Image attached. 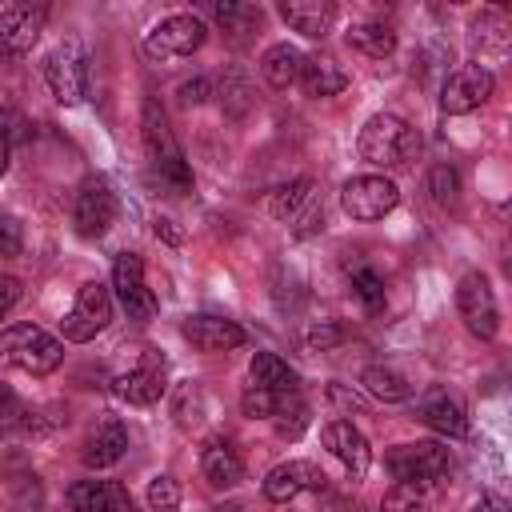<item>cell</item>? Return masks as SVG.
Listing matches in <instances>:
<instances>
[{
	"mask_svg": "<svg viewBox=\"0 0 512 512\" xmlns=\"http://www.w3.org/2000/svg\"><path fill=\"white\" fill-rule=\"evenodd\" d=\"M200 472L212 488H236L244 480V460L228 440H208L200 452Z\"/></svg>",
	"mask_w": 512,
	"mask_h": 512,
	"instance_id": "cell-22",
	"label": "cell"
},
{
	"mask_svg": "<svg viewBox=\"0 0 512 512\" xmlns=\"http://www.w3.org/2000/svg\"><path fill=\"white\" fill-rule=\"evenodd\" d=\"M212 16L228 28V32H244L252 24H260V8L252 4H236V0H224V4H212Z\"/></svg>",
	"mask_w": 512,
	"mask_h": 512,
	"instance_id": "cell-33",
	"label": "cell"
},
{
	"mask_svg": "<svg viewBox=\"0 0 512 512\" xmlns=\"http://www.w3.org/2000/svg\"><path fill=\"white\" fill-rule=\"evenodd\" d=\"M4 168H8V140L0 136V172H4Z\"/></svg>",
	"mask_w": 512,
	"mask_h": 512,
	"instance_id": "cell-47",
	"label": "cell"
},
{
	"mask_svg": "<svg viewBox=\"0 0 512 512\" xmlns=\"http://www.w3.org/2000/svg\"><path fill=\"white\" fill-rule=\"evenodd\" d=\"M348 44L360 48L364 56H372V60H384L396 48V32L388 24H380V20H364V24H352L348 28Z\"/></svg>",
	"mask_w": 512,
	"mask_h": 512,
	"instance_id": "cell-26",
	"label": "cell"
},
{
	"mask_svg": "<svg viewBox=\"0 0 512 512\" xmlns=\"http://www.w3.org/2000/svg\"><path fill=\"white\" fill-rule=\"evenodd\" d=\"M156 236H164L168 244H180V240H184V236L172 228V220H156Z\"/></svg>",
	"mask_w": 512,
	"mask_h": 512,
	"instance_id": "cell-46",
	"label": "cell"
},
{
	"mask_svg": "<svg viewBox=\"0 0 512 512\" xmlns=\"http://www.w3.org/2000/svg\"><path fill=\"white\" fill-rule=\"evenodd\" d=\"M472 44H480V48H488V52H504L508 48V32H512V24H508V16L500 12V8H484L480 16H472Z\"/></svg>",
	"mask_w": 512,
	"mask_h": 512,
	"instance_id": "cell-28",
	"label": "cell"
},
{
	"mask_svg": "<svg viewBox=\"0 0 512 512\" xmlns=\"http://www.w3.org/2000/svg\"><path fill=\"white\" fill-rule=\"evenodd\" d=\"M44 80H48V88L60 104H80L88 96V56H84V48L76 40H68L56 52H48Z\"/></svg>",
	"mask_w": 512,
	"mask_h": 512,
	"instance_id": "cell-6",
	"label": "cell"
},
{
	"mask_svg": "<svg viewBox=\"0 0 512 512\" xmlns=\"http://www.w3.org/2000/svg\"><path fill=\"white\" fill-rule=\"evenodd\" d=\"M44 20H48V8H40V4H8L0 12V52H4V60L24 56L36 44Z\"/></svg>",
	"mask_w": 512,
	"mask_h": 512,
	"instance_id": "cell-13",
	"label": "cell"
},
{
	"mask_svg": "<svg viewBox=\"0 0 512 512\" xmlns=\"http://www.w3.org/2000/svg\"><path fill=\"white\" fill-rule=\"evenodd\" d=\"M0 68H4V52H0Z\"/></svg>",
	"mask_w": 512,
	"mask_h": 512,
	"instance_id": "cell-49",
	"label": "cell"
},
{
	"mask_svg": "<svg viewBox=\"0 0 512 512\" xmlns=\"http://www.w3.org/2000/svg\"><path fill=\"white\" fill-rule=\"evenodd\" d=\"M424 508V484H392L380 500V512H420Z\"/></svg>",
	"mask_w": 512,
	"mask_h": 512,
	"instance_id": "cell-34",
	"label": "cell"
},
{
	"mask_svg": "<svg viewBox=\"0 0 512 512\" xmlns=\"http://www.w3.org/2000/svg\"><path fill=\"white\" fill-rule=\"evenodd\" d=\"M416 412H420V420H424L428 428H436L440 436H464V432H468V412H464V404H460L452 392H444V388L424 392V396L416 400Z\"/></svg>",
	"mask_w": 512,
	"mask_h": 512,
	"instance_id": "cell-18",
	"label": "cell"
},
{
	"mask_svg": "<svg viewBox=\"0 0 512 512\" xmlns=\"http://www.w3.org/2000/svg\"><path fill=\"white\" fill-rule=\"evenodd\" d=\"M20 248V224L12 216H0V256H12Z\"/></svg>",
	"mask_w": 512,
	"mask_h": 512,
	"instance_id": "cell-44",
	"label": "cell"
},
{
	"mask_svg": "<svg viewBox=\"0 0 512 512\" xmlns=\"http://www.w3.org/2000/svg\"><path fill=\"white\" fill-rule=\"evenodd\" d=\"M180 332L200 352H232L244 344V328L236 320H224V316H188Z\"/></svg>",
	"mask_w": 512,
	"mask_h": 512,
	"instance_id": "cell-16",
	"label": "cell"
},
{
	"mask_svg": "<svg viewBox=\"0 0 512 512\" xmlns=\"http://www.w3.org/2000/svg\"><path fill=\"white\" fill-rule=\"evenodd\" d=\"M348 276H352V292L360 296V304L364 308H384V280H380V272L376 268H368V264H356V268H348Z\"/></svg>",
	"mask_w": 512,
	"mask_h": 512,
	"instance_id": "cell-32",
	"label": "cell"
},
{
	"mask_svg": "<svg viewBox=\"0 0 512 512\" xmlns=\"http://www.w3.org/2000/svg\"><path fill=\"white\" fill-rule=\"evenodd\" d=\"M300 88H304V96H336V92H344L348 88V72L332 60V56H304V64H300Z\"/></svg>",
	"mask_w": 512,
	"mask_h": 512,
	"instance_id": "cell-23",
	"label": "cell"
},
{
	"mask_svg": "<svg viewBox=\"0 0 512 512\" xmlns=\"http://www.w3.org/2000/svg\"><path fill=\"white\" fill-rule=\"evenodd\" d=\"M292 224H296V228H292L296 236H308V232H316V228L324 224V204L316 200V192H312V200L292 216Z\"/></svg>",
	"mask_w": 512,
	"mask_h": 512,
	"instance_id": "cell-40",
	"label": "cell"
},
{
	"mask_svg": "<svg viewBox=\"0 0 512 512\" xmlns=\"http://www.w3.org/2000/svg\"><path fill=\"white\" fill-rule=\"evenodd\" d=\"M496 80L484 64H460L456 72L444 76V88H440V108L448 116H464L472 108H480L488 96H492Z\"/></svg>",
	"mask_w": 512,
	"mask_h": 512,
	"instance_id": "cell-10",
	"label": "cell"
},
{
	"mask_svg": "<svg viewBox=\"0 0 512 512\" xmlns=\"http://www.w3.org/2000/svg\"><path fill=\"white\" fill-rule=\"evenodd\" d=\"M140 128H144V148H148V160H152L156 180H160L172 196L192 192V168H188V160H184V152H180V144H176V136H172V128H168L164 108H160L152 96L144 100V120H140Z\"/></svg>",
	"mask_w": 512,
	"mask_h": 512,
	"instance_id": "cell-1",
	"label": "cell"
},
{
	"mask_svg": "<svg viewBox=\"0 0 512 512\" xmlns=\"http://www.w3.org/2000/svg\"><path fill=\"white\" fill-rule=\"evenodd\" d=\"M60 360H64V344L48 336L40 324H8L0 332V368L48 376L60 368Z\"/></svg>",
	"mask_w": 512,
	"mask_h": 512,
	"instance_id": "cell-3",
	"label": "cell"
},
{
	"mask_svg": "<svg viewBox=\"0 0 512 512\" xmlns=\"http://www.w3.org/2000/svg\"><path fill=\"white\" fill-rule=\"evenodd\" d=\"M384 468L392 472L396 484H432L452 468V456L436 440H416V444H396L384 452Z\"/></svg>",
	"mask_w": 512,
	"mask_h": 512,
	"instance_id": "cell-4",
	"label": "cell"
},
{
	"mask_svg": "<svg viewBox=\"0 0 512 512\" xmlns=\"http://www.w3.org/2000/svg\"><path fill=\"white\" fill-rule=\"evenodd\" d=\"M220 96H224V108L232 112V116H244L248 112V104H252V88H248V80H244V72H228L224 80H220Z\"/></svg>",
	"mask_w": 512,
	"mask_h": 512,
	"instance_id": "cell-35",
	"label": "cell"
},
{
	"mask_svg": "<svg viewBox=\"0 0 512 512\" xmlns=\"http://www.w3.org/2000/svg\"><path fill=\"white\" fill-rule=\"evenodd\" d=\"M472 512H512V508H508V500H504V496L488 492V496H480V500L472 504Z\"/></svg>",
	"mask_w": 512,
	"mask_h": 512,
	"instance_id": "cell-45",
	"label": "cell"
},
{
	"mask_svg": "<svg viewBox=\"0 0 512 512\" xmlns=\"http://www.w3.org/2000/svg\"><path fill=\"white\" fill-rule=\"evenodd\" d=\"M340 340H344V332H340L332 320H320V324H312V328H308V344H312V348H320V352H324V348H332V344H340Z\"/></svg>",
	"mask_w": 512,
	"mask_h": 512,
	"instance_id": "cell-42",
	"label": "cell"
},
{
	"mask_svg": "<svg viewBox=\"0 0 512 512\" xmlns=\"http://www.w3.org/2000/svg\"><path fill=\"white\" fill-rule=\"evenodd\" d=\"M132 500L116 480H80L68 488V512H124Z\"/></svg>",
	"mask_w": 512,
	"mask_h": 512,
	"instance_id": "cell-20",
	"label": "cell"
},
{
	"mask_svg": "<svg viewBox=\"0 0 512 512\" xmlns=\"http://www.w3.org/2000/svg\"><path fill=\"white\" fill-rule=\"evenodd\" d=\"M280 16L292 32L308 36V40H324L336 24V8L328 0H284L280 4Z\"/></svg>",
	"mask_w": 512,
	"mask_h": 512,
	"instance_id": "cell-19",
	"label": "cell"
},
{
	"mask_svg": "<svg viewBox=\"0 0 512 512\" xmlns=\"http://www.w3.org/2000/svg\"><path fill=\"white\" fill-rule=\"evenodd\" d=\"M124 448H128V428L108 416V420H100V424L88 432L80 460H84L88 468H112V464L124 456Z\"/></svg>",
	"mask_w": 512,
	"mask_h": 512,
	"instance_id": "cell-21",
	"label": "cell"
},
{
	"mask_svg": "<svg viewBox=\"0 0 512 512\" xmlns=\"http://www.w3.org/2000/svg\"><path fill=\"white\" fill-rule=\"evenodd\" d=\"M320 440H324V448L348 468L352 480H360V476L368 472V464H372V448H368V440H364L348 420H328V424L320 428Z\"/></svg>",
	"mask_w": 512,
	"mask_h": 512,
	"instance_id": "cell-15",
	"label": "cell"
},
{
	"mask_svg": "<svg viewBox=\"0 0 512 512\" xmlns=\"http://www.w3.org/2000/svg\"><path fill=\"white\" fill-rule=\"evenodd\" d=\"M148 504L152 512H180V484L172 476H156L148 484Z\"/></svg>",
	"mask_w": 512,
	"mask_h": 512,
	"instance_id": "cell-37",
	"label": "cell"
},
{
	"mask_svg": "<svg viewBox=\"0 0 512 512\" xmlns=\"http://www.w3.org/2000/svg\"><path fill=\"white\" fill-rule=\"evenodd\" d=\"M300 64H304L300 48H292V44H272V48L260 56V76H264L272 88H288V84H296Z\"/></svg>",
	"mask_w": 512,
	"mask_h": 512,
	"instance_id": "cell-25",
	"label": "cell"
},
{
	"mask_svg": "<svg viewBox=\"0 0 512 512\" xmlns=\"http://www.w3.org/2000/svg\"><path fill=\"white\" fill-rule=\"evenodd\" d=\"M324 484V472L316 468V464H308V460H284V464H276L268 476H264V496L272 500V504H288V500H296L304 488H320Z\"/></svg>",
	"mask_w": 512,
	"mask_h": 512,
	"instance_id": "cell-17",
	"label": "cell"
},
{
	"mask_svg": "<svg viewBox=\"0 0 512 512\" xmlns=\"http://www.w3.org/2000/svg\"><path fill=\"white\" fill-rule=\"evenodd\" d=\"M360 384L368 388V396H376V400H384V404H400V400H408V396H412V384H408L396 368H380V364L364 368Z\"/></svg>",
	"mask_w": 512,
	"mask_h": 512,
	"instance_id": "cell-27",
	"label": "cell"
},
{
	"mask_svg": "<svg viewBox=\"0 0 512 512\" xmlns=\"http://www.w3.org/2000/svg\"><path fill=\"white\" fill-rule=\"evenodd\" d=\"M308 428V404L300 400V392H288L276 400V432L284 440H296Z\"/></svg>",
	"mask_w": 512,
	"mask_h": 512,
	"instance_id": "cell-31",
	"label": "cell"
},
{
	"mask_svg": "<svg viewBox=\"0 0 512 512\" xmlns=\"http://www.w3.org/2000/svg\"><path fill=\"white\" fill-rule=\"evenodd\" d=\"M164 388H168L164 384V356H156V352H144L136 368H128V372L116 376V396L128 400V404H136V408L156 404L164 396Z\"/></svg>",
	"mask_w": 512,
	"mask_h": 512,
	"instance_id": "cell-14",
	"label": "cell"
},
{
	"mask_svg": "<svg viewBox=\"0 0 512 512\" xmlns=\"http://www.w3.org/2000/svg\"><path fill=\"white\" fill-rule=\"evenodd\" d=\"M124 512H136V508H132V504H128V508H124Z\"/></svg>",
	"mask_w": 512,
	"mask_h": 512,
	"instance_id": "cell-48",
	"label": "cell"
},
{
	"mask_svg": "<svg viewBox=\"0 0 512 512\" xmlns=\"http://www.w3.org/2000/svg\"><path fill=\"white\" fill-rule=\"evenodd\" d=\"M172 420H176L184 432L200 428V420H204V392H200V384L184 380V384L172 392Z\"/></svg>",
	"mask_w": 512,
	"mask_h": 512,
	"instance_id": "cell-30",
	"label": "cell"
},
{
	"mask_svg": "<svg viewBox=\"0 0 512 512\" xmlns=\"http://www.w3.org/2000/svg\"><path fill=\"white\" fill-rule=\"evenodd\" d=\"M112 292L116 304L128 312V320H152L156 316V296L144 284V260L136 252H120L112 264Z\"/></svg>",
	"mask_w": 512,
	"mask_h": 512,
	"instance_id": "cell-9",
	"label": "cell"
},
{
	"mask_svg": "<svg viewBox=\"0 0 512 512\" xmlns=\"http://www.w3.org/2000/svg\"><path fill=\"white\" fill-rule=\"evenodd\" d=\"M20 296H24L20 280H16V276H0V320L20 304Z\"/></svg>",
	"mask_w": 512,
	"mask_h": 512,
	"instance_id": "cell-43",
	"label": "cell"
},
{
	"mask_svg": "<svg viewBox=\"0 0 512 512\" xmlns=\"http://www.w3.org/2000/svg\"><path fill=\"white\" fill-rule=\"evenodd\" d=\"M248 376L256 388H268L276 396H288V392H300V376L288 360H280L276 352H256L252 364H248Z\"/></svg>",
	"mask_w": 512,
	"mask_h": 512,
	"instance_id": "cell-24",
	"label": "cell"
},
{
	"mask_svg": "<svg viewBox=\"0 0 512 512\" xmlns=\"http://www.w3.org/2000/svg\"><path fill=\"white\" fill-rule=\"evenodd\" d=\"M116 220V196L104 180H88L80 192H76V204H72V224L84 240H96L112 228Z\"/></svg>",
	"mask_w": 512,
	"mask_h": 512,
	"instance_id": "cell-12",
	"label": "cell"
},
{
	"mask_svg": "<svg viewBox=\"0 0 512 512\" xmlns=\"http://www.w3.org/2000/svg\"><path fill=\"white\" fill-rule=\"evenodd\" d=\"M276 392H268V388H256V384H248L244 392H240V408H244V416H252V420H268V416H276Z\"/></svg>",
	"mask_w": 512,
	"mask_h": 512,
	"instance_id": "cell-36",
	"label": "cell"
},
{
	"mask_svg": "<svg viewBox=\"0 0 512 512\" xmlns=\"http://www.w3.org/2000/svg\"><path fill=\"white\" fill-rule=\"evenodd\" d=\"M28 416H32V412L24 408V400H20L8 384H0V424H32Z\"/></svg>",
	"mask_w": 512,
	"mask_h": 512,
	"instance_id": "cell-39",
	"label": "cell"
},
{
	"mask_svg": "<svg viewBox=\"0 0 512 512\" xmlns=\"http://www.w3.org/2000/svg\"><path fill=\"white\" fill-rule=\"evenodd\" d=\"M108 320H112V292L100 280H88L76 292V304L68 308V316L60 320V332H64V340L84 344V340L100 336L108 328Z\"/></svg>",
	"mask_w": 512,
	"mask_h": 512,
	"instance_id": "cell-5",
	"label": "cell"
},
{
	"mask_svg": "<svg viewBox=\"0 0 512 512\" xmlns=\"http://www.w3.org/2000/svg\"><path fill=\"white\" fill-rule=\"evenodd\" d=\"M456 308H460V316H464V324H468L472 336H480V340H492L496 336L500 308H496V296H492V284H488L484 272L460 276V284H456Z\"/></svg>",
	"mask_w": 512,
	"mask_h": 512,
	"instance_id": "cell-7",
	"label": "cell"
},
{
	"mask_svg": "<svg viewBox=\"0 0 512 512\" xmlns=\"http://www.w3.org/2000/svg\"><path fill=\"white\" fill-rule=\"evenodd\" d=\"M400 192L388 176H376V172H364V176H352L344 188H340V204L352 220H380L396 208Z\"/></svg>",
	"mask_w": 512,
	"mask_h": 512,
	"instance_id": "cell-8",
	"label": "cell"
},
{
	"mask_svg": "<svg viewBox=\"0 0 512 512\" xmlns=\"http://www.w3.org/2000/svg\"><path fill=\"white\" fill-rule=\"evenodd\" d=\"M356 148L376 168H408L420 156V132L408 120H400L392 112H380L360 128Z\"/></svg>",
	"mask_w": 512,
	"mask_h": 512,
	"instance_id": "cell-2",
	"label": "cell"
},
{
	"mask_svg": "<svg viewBox=\"0 0 512 512\" xmlns=\"http://www.w3.org/2000/svg\"><path fill=\"white\" fill-rule=\"evenodd\" d=\"M428 192H432V200H436V204H452V200H456V192H460V176H456V168L436 164V168H432V176H428Z\"/></svg>",
	"mask_w": 512,
	"mask_h": 512,
	"instance_id": "cell-38",
	"label": "cell"
},
{
	"mask_svg": "<svg viewBox=\"0 0 512 512\" xmlns=\"http://www.w3.org/2000/svg\"><path fill=\"white\" fill-rule=\"evenodd\" d=\"M308 200H312V180H308V176H300V180H288V184H280V188L272 192L268 212H272L276 220H292Z\"/></svg>",
	"mask_w": 512,
	"mask_h": 512,
	"instance_id": "cell-29",
	"label": "cell"
},
{
	"mask_svg": "<svg viewBox=\"0 0 512 512\" xmlns=\"http://www.w3.org/2000/svg\"><path fill=\"white\" fill-rule=\"evenodd\" d=\"M204 40H208L204 20L192 16V12H176V16H164L148 32V52L152 56H192Z\"/></svg>",
	"mask_w": 512,
	"mask_h": 512,
	"instance_id": "cell-11",
	"label": "cell"
},
{
	"mask_svg": "<svg viewBox=\"0 0 512 512\" xmlns=\"http://www.w3.org/2000/svg\"><path fill=\"white\" fill-rule=\"evenodd\" d=\"M208 92H212V84H208L204 76H192V80H184V84L176 88V100H180L184 108H196V104L208 100Z\"/></svg>",
	"mask_w": 512,
	"mask_h": 512,
	"instance_id": "cell-41",
	"label": "cell"
}]
</instances>
